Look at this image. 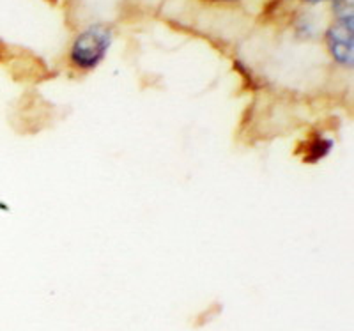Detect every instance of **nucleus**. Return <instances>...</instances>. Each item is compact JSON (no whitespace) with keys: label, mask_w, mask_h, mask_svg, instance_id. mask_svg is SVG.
Here are the masks:
<instances>
[{"label":"nucleus","mask_w":354,"mask_h":331,"mask_svg":"<svg viewBox=\"0 0 354 331\" xmlns=\"http://www.w3.org/2000/svg\"><path fill=\"white\" fill-rule=\"evenodd\" d=\"M326 46L331 59L344 68H351L354 61V25L353 11L344 9L326 30Z\"/></svg>","instance_id":"nucleus-2"},{"label":"nucleus","mask_w":354,"mask_h":331,"mask_svg":"<svg viewBox=\"0 0 354 331\" xmlns=\"http://www.w3.org/2000/svg\"><path fill=\"white\" fill-rule=\"evenodd\" d=\"M305 4H322V2H337V0H301Z\"/></svg>","instance_id":"nucleus-4"},{"label":"nucleus","mask_w":354,"mask_h":331,"mask_svg":"<svg viewBox=\"0 0 354 331\" xmlns=\"http://www.w3.org/2000/svg\"><path fill=\"white\" fill-rule=\"evenodd\" d=\"M205 2H211V4H236L239 0H205Z\"/></svg>","instance_id":"nucleus-3"},{"label":"nucleus","mask_w":354,"mask_h":331,"mask_svg":"<svg viewBox=\"0 0 354 331\" xmlns=\"http://www.w3.org/2000/svg\"><path fill=\"white\" fill-rule=\"evenodd\" d=\"M112 28L96 23L82 30L69 48V62L82 71H91L103 62L112 46Z\"/></svg>","instance_id":"nucleus-1"}]
</instances>
